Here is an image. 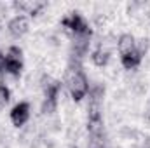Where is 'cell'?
Wrapping results in <instances>:
<instances>
[{
	"label": "cell",
	"mask_w": 150,
	"mask_h": 148,
	"mask_svg": "<svg viewBox=\"0 0 150 148\" xmlns=\"http://www.w3.org/2000/svg\"><path fill=\"white\" fill-rule=\"evenodd\" d=\"M142 54L138 52V49L134 51V52H131V54H126V56H120V61H122V66L126 68V70H134L140 63H142Z\"/></svg>",
	"instance_id": "52a82bcc"
},
{
	"label": "cell",
	"mask_w": 150,
	"mask_h": 148,
	"mask_svg": "<svg viewBox=\"0 0 150 148\" xmlns=\"http://www.w3.org/2000/svg\"><path fill=\"white\" fill-rule=\"evenodd\" d=\"M9 99H11V91H9V87H7L5 84H0V110H4V108L7 106Z\"/></svg>",
	"instance_id": "9c48e42d"
},
{
	"label": "cell",
	"mask_w": 150,
	"mask_h": 148,
	"mask_svg": "<svg viewBox=\"0 0 150 148\" xmlns=\"http://www.w3.org/2000/svg\"><path fill=\"white\" fill-rule=\"evenodd\" d=\"M63 26L72 32L75 37H82V35H91V30L86 23V19L79 14V12H72L68 18L63 19Z\"/></svg>",
	"instance_id": "7a4b0ae2"
},
{
	"label": "cell",
	"mask_w": 150,
	"mask_h": 148,
	"mask_svg": "<svg viewBox=\"0 0 150 148\" xmlns=\"http://www.w3.org/2000/svg\"><path fill=\"white\" fill-rule=\"evenodd\" d=\"M117 49H119V54L120 56H126V54H131L136 51V38L129 33H124L119 37L117 42Z\"/></svg>",
	"instance_id": "8992f818"
},
{
	"label": "cell",
	"mask_w": 150,
	"mask_h": 148,
	"mask_svg": "<svg viewBox=\"0 0 150 148\" xmlns=\"http://www.w3.org/2000/svg\"><path fill=\"white\" fill-rule=\"evenodd\" d=\"M91 59H93V63H94L96 66H105V65L108 63V59H110V52H108L107 49L100 47V49H96V51L93 52Z\"/></svg>",
	"instance_id": "ba28073f"
},
{
	"label": "cell",
	"mask_w": 150,
	"mask_h": 148,
	"mask_svg": "<svg viewBox=\"0 0 150 148\" xmlns=\"http://www.w3.org/2000/svg\"><path fill=\"white\" fill-rule=\"evenodd\" d=\"M65 84H67V89H68L70 96L74 98L75 101H80L82 98H86V94H87V91H89L87 78H86L84 72H82L79 66H70V68L67 70Z\"/></svg>",
	"instance_id": "6da1fadb"
},
{
	"label": "cell",
	"mask_w": 150,
	"mask_h": 148,
	"mask_svg": "<svg viewBox=\"0 0 150 148\" xmlns=\"http://www.w3.org/2000/svg\"><path fill=\"white\" fill-rule=\"evenodd\" d=\"M21 49L19 47H11L5 54V68L4 72L11 75H19L23 70V59H21Z\"/></svg>",
	"instance_id": "3957f363"
},
{
	"label": "cell",
	"mask_w": 150,
	"mask_h": 148,
	"mask_svg": "<svg viewBox=\"0 0 150 148\" xmlns=\"http://www.w3.org/2000/svg\"><path fill=\"white\" fill-rule=\"evenodd\" d=\"M28 118H30V105L25 103V101L18 103V105L12 108V111H11V122H12L16 127L25 125V124L28 122Z\"/></svg>",
	"instance_id": "277c9868"
},
{
	"label": "cell",
	"mask_w": 150,
	"mask_h": 148,
	"mask_svg": "<svg viewBox=\"0 0 150 148\" xmlns=\"http://www.w3.org/2000/svg\"><path fill=\"white\" fill-rule=\"evenodd\" d=\"M4 68H5V56L0 51V72H4Z\"/></svg>",
	"instance_id": "30bf717a"
},
{
	"label": "cell",
	"mask_w": 150,
	"mask_h": 148,
	"mask_svg": "<svg viewBox=\"0 0 150 148\" xmlns=\"http://www.w3.org/2000/svg\"><path fill=\"white\" fill-rule=\"evenodd\" d=\"M28 28H30V21H28L26 16H16V18H12V19L9 21V25H7L9 33L16 38L23 37V35L28 32Z\"/></svg>",
	"instance_id": "5b68a950"
}]
</instances>
